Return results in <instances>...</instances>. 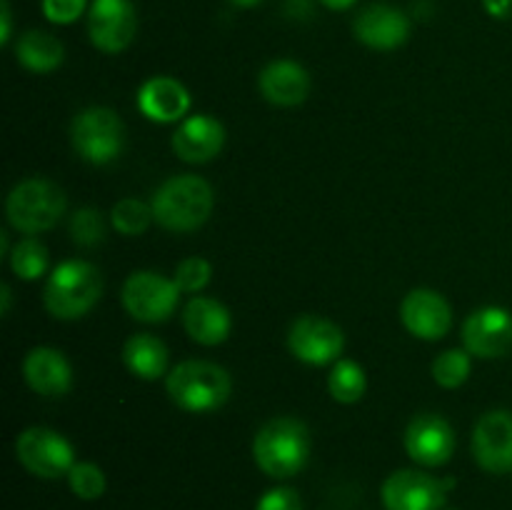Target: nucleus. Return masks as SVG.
<instances>
[{"instance_id": "4468645a", "label": "nucleus", "mask_w": 512, "mask_h": 510, "mask_svg": "<svg viewBox=\"0 0 512 510\" xmlns=\"http://www.w3.org/2000/svg\"><path fill=\"white\" fill-rule=\"evenodd\" d=\"M473 458L495 475L512 473V413L490 410L473 428Z\"/></svg>"}, {"instance_id": "f8f14e48", "label": "nucleus", "mask_w": 512, "mask_h": 510, "mask_svg": "<svg viewBox=\"0 0 512 510\" xmlns=\"http://www.w3.org/2000/svg\"><path fill=\"white\" fill-rule=\"evenodd\" d=\"M463 343L470 355L493 360L512 350V313L498 305H488L468 315L463 323Z\"/></svg>"}, {"instance_id": "e433bc0d", "label": "nucleus", "mask_w": 512, "mask_h": 510, "mask_svg": "<svg viewBox=\"0 0 512 510\" xmlns=\"http://www.w3.org/2000/svg\"><path fill=\"white\" fill-rule=\"evenodd\" d=\"M233 5H238V8H253V5H258L260 0H230Z\"/></svg>"}, {"instance_id": "473e14b6", "label": "nucleus", "mask_w": 512, "mask_h": 510, "mask_svg": "<svg viewBox=\"0 0 512 510\" xmlns=\"http://www.w3.org/2000/svg\"><path fill=\"white\" fill-rule=\"evenodd\" d=\"M483 8L498 20L512 18V0H483Z\"/></svg>"}, {"instance_id": "39448f33", "label": "nucleus", "mask_w": 512, "mask_h": 510, "mask_svg": "<svg viewBox=\"0 0 512 510\" xmlns=\"http://www.w3.org/2000/svg\"><path fill=\"white\" fill-rule=\"evenodd\" d=\"M5 215L15 230L25 235L43 233L65 215V195L45 178L20 180L5 200Z\"/></svg>"}, {"instance_id": "f3484780", "label": "nucleus", "mask_w": 512, "mask_h": 510, "mask_svg": "<svg viewBox=\"0 0 512 510\" xmlns=\"http://www.w3.org/2000/svg\"><path fill=\"white\" fill-rule=\"evenodd\" d=\"M223 145L225 128L213 115H190L173 133V150L185 163H208Z\"/></svg>"}, {"instance_id": "f257e3e1", "label": "nucleus", "mask_w": 512, "mask_h": 510, "mask_svg": "<svg viewBox=\"0 0 512 510\" xmlns=\"http://www.w3.org/2000/svg\"><path fill=\"white\" fill-rule=\"evenodd\" d=\"M253 458L255 465L270 478H293L308 465L310 458L308 425L298 418H288V415L268 420L255 433Z\"/></svg>"}, {"instance_id": "9b49d317", "label": "nucleus", "mask_w": 512, "mask_h": 510, "mask_svg": "<svg viewBox=\"0 0 512 510\" xmlns=\"http://www.w3.org/2000/svg\"><path fill=\"white\" fill-rule=\"evenodd\" d=\"M405 450L410 458L425 468L445 465L455 453V430L443 415L420 413L405 430Z\"/></svg>"}, {"instance_id": "a878e982", "label": "nucleus", "mask_w": 512, "mask_h": 510, "mask_svg": "<svg viewBox=\"0 0 512 510\" xmlns=\"http://www.w3.org/2000/svg\"><path fill=\"white\" fill-rule=\"evenodd\" d=\"M153 220V208L138 198H123L120 203L113 205V213H110L113 228L118 230L120 235H128V238L145 233Z\"/></svg>"}, {"instance_id": "4be33fe9", "label": "nucleus", "mask_w": 512, "mask_h": 510, "mask_svg": "<svg viewBox=\"0 0 512 510\" xmlns=\"http://www.w3.org/2000/svg\"><path fill=\"white\" fill-rule=\"evenodd\" d=\"M168 345L150 333H138L123 345V363L133 375L143 380L163 378L168 370Z\"/></svg>"}, {"instance_id": "cd10ccee", "label": "nucleus", "mask_w": 512, "mask_h": 510, "mask_svg": "<svg viewBox=\"0 0 512 510\" xmlns=\"http://www.w3.org/2000/svg\"><path fill=\"white\" fill-rule=\"evenodd\" d=\"M68 483L80 500H95L105 493V473L95 463H75L68 473Z\"/></svg>"}, {"instance_id": "ddd939ff", "label": "nucleus", "mask_w": 512, "mask_h": 510, "mask_svg": "<svg viewBox=\"0 0 512 510\" xmlns=\"http://www.w3.org/2000/svg\"><path fill=\"white\" fill-rule=\"evenodd\" d=\"M138 30V18L130 0H93L88 15L90 40L103 53L128 48Z\"/></svg>"}, {"instance_id": "c9c22d12", "label": "nucleus", "mask_w": 512, "mask_h": 510, "mask_svg": "<svg viewBox=\"0 0 512 510\" xmlns=\"http://www.w3.org/2000/svg\"><path fill=\"white\" fill-rule=\"evenodd\" d=\"M323 5H328L330 10H348L350 5H355V0H320Z\"/></svg>"}, {"instance_id": "2eb2a0df", "label": "nucleus", "mask_w": 512, "mask_h": 510, "mask_svg": "<svg viewBox=\"0 0 512 510\" xmlns=\"http://www.w3.org/2000/svg\"><path fill=\"white\" fill-rule=\"evenodd\" d=\"M405 330L420 340H440L453 328V310L448 300L430 288H415L400 303Z\"/></svg>"}, {"instance_id": "6ab92c4d", "label": "nucleus", "mask_w": 512, "mask_h": 510, "mask_svg": "<svg viewBox=\"0 0 512 510\" xmlns=\"http://www.w3.org/2000/svg\"><path fill=\"white\" fill-rule=\"evenodd\" d=\"M25 383L45 398H60L73 388V368L55 348H33L23 360Z\"/></svg>"}, {"instance_id": "aec40b11", "label": "nucleus", "mask_w": 512, "mask_h": 510, "mask_svg": "<svg viewBox=\"0 0 512 510\" xmlns=\"http://www.w3.org/2000/svg\"><path fill=\"white\" fill-rule=\"evenodd\" d=\"M260 95L278 108H295L310 95V75L295 60H273L258 78Z\"/></svg>"}, {"instance_id": "72a5a7b5", "label": "nucleus", "mask_w": 512, "mask_h": 510, "mask_svg": "<svg viewBox=\"0 0 512 510\" xmlns=\"http://www.w3.org/2000/svg\"><path fill=\"white\" fill-rule=\"evenodd\" d=\"M10 40V8H8V0L0 3V43H8Z\"/></svg>"}, {"instance_id": "20e7f679", "label": "nucleus", "mask_w": 512, "mask_h": 510, "mask_svg": "<svg viewBox=\"0 0 512 510\" xmlns=\"http://www.w3.org/2000/svg\"><path fill=\"white\" fill-rule=\"evenodd\" d=\"M165 390L185 413H210L228 403L233 380L220 365L208 360H185L170 370Z\"/></svg>"}, {"instance_id": "5701e85b", "label": "nucleus", "mask_w": 512, "mask_h": 510, "mask_svg": "<svg viewBox=\"0 0 512 510\" xmlns=\"http://www.w3.org/2000/svg\"><path fill=\"white\" fill-rule=\"evenodd\" d=\"M63 53V43L45 30H28L15 45L18 63L33 73H53L63 63Z\"/></svg>"}, {"instance_id": "423d86ee", "label": "nucleus", "mask_w": 512, "mask_h": 510, "mask_svg": "<svg viewBox=\"0 0 512 510\" xmlns=\"http://www.w3.org/2000/svg\"><path fill=\"white\" fill-rule=\"evenodd\" d=\"M70 140H73L75 153L93 165L113 163L120 155L125 143V128L118 113L103 105L85 108L75 115L70 125Z\"/></svg>"}, {"instance_id": "f03ea898", "label": "nucleus", "mask_w": 512, "mask_h": 510, "mask_svg": "<svg viewBox=\"0 0 512 510\" xmlns=\"http://www.w3.org/2000/svg\"><path fill=\"white\" fill-rule=\"evenodd\" d=\"M215 195L208 180L200 175H175L168 178L153 195V218L160 228L173 233L198 230L213 213Z\"/></svg>"}, {"instance_id": "1a4fd4ad", "label": "nucleus", "mask_w": 512, "mask_h": 510, "mask_svg": "<svg viewBox=\"0 0 512 510\" xmlns=\"http://www.w3.org/2000/svg\"><path fill=\"white\" fill-rule=\"evenodd\" d=\"M288 348L300 363L328 365L345 348V335L333 320L320 315H300L288 330Z\"/></svg>"}, {"instance_id": "2f4dec72", "label": "nucleus", "mask_w": 512, "mask_h": 510, "mask_svg": "<svg viewBox=\"0 0 512 510\" xmlns=\"http://www.w3.org/2000/svg\"><path fill=\"white\" fill-rule=\"evenodd\" d=\"M255 510H303V500L293 488H273L258 500Z\"/></svg>"}, {"instance_id": "a211bd4d", "label": "nucleus", "mask_w": 512, "mask_h": 510, "mask_svg": "<svg viewBox=\"0 0 512 510\" xmlns=\"http://www.w3.org/2000/svg\"><path fill=\"white\" fill-rule=\"evenodd\" d=\"M138 108L153 123H178L190 110V93L180 80L155 75L138 90Z\"/></svg>"}, {"instance_id": "7c9ffc66", "label": "nucleus", "mask_w": 512, "mask_h": 510, "mask_svg": "<svg viewBox=\"0 0 512 510\" xmlns=\"http://www.w3.org/2000/svg\"><path fill=\"white\" fill-rule=\"evenodd\" d=\"M85 10V0H43V15L55 25H70Z\"/></svg>"}, {"instance_id": "bb28decb", "label": "nucleus", "mask_w": 512, "mask_h": 510, "mask_svg": "<svg viewBox=\"0 0 512 510\" xmlns=\"http://www.w3.org/2000/svg\"><path fill=\"white\" fill-rule=\"evenodd\" d=\"M470 370H473V363H470L468 350L450 348L433 360V378L440 388H460L470 378Z\"/></svg>"}, {"instance_id": "7ed1b4c3", "label": "nucleus", "mask_w": 512, "mask_h": 510, "mask_svg": "<svg viewBox=\"0 0 512 510\" xmlns=\"http://www.w3.org/2000/svg\"><path fill=\"white\" fill-rule=\"evenodd\" d=\"M103 295V278L93 263L65 260L50 273L43 290V303L53 318L78 320L95 308Z\"/></svg>"}, {"instance_id": "c756f323", "label": "nucleus", "mask_w": 512, "mask_h": 510, "mask_svg": "<svg viewBox=\"0 0 512 510\" xmlns=\"http://www.w3.org/2000/svg\"><path fill=\"white\" fill-rule=\"evenodd\" d=\"M210 278H213V268H210L208 260L200 258V255H193V258H185L175 268L173 280L178 283V288L183 293H200L210 283Z\"/></svg>"}, {"instance_id": "c85d7f7f", "label": "nucleus", "mask_w": 512, "mask_h": 510, "mask_svg": "<svg viewBox=\"0 0 512 510\" xmlns=\"http://www.w3.org/2000/svg\"><path fill=\"white\" fill-rule=\"evenodd\" d=\"M70 235H73L75 245L83 248H93V245L103 243L105 238V223L103 215L95 208H83L70 218Z\"/></svg>"}, {"instance_id": "dca6fc26", "label": "nucleus", "mask_w": 512, "mask_h": 510, "mask_svg": "<svg viewBox=\"0 0 512 510\" xmlns=\"http://www.w3.org/2000/svg\"><path fill=\"white\" fill-rule=\"evenodd\" d=\"M355 38L373 50H395L408 40L410 20L398 8L385 3H373L353 20Z\"/></svg>"}, {"instance_id": "6e6552de", "label": "nucleus", "mask_w": 512, "mask_h": 510, "mask_svg": "<svg viewBox=\"0 0 512 510\" xmlns=\"http://www.w3.org/2000/svg\"><path fill=\"white\" fill-rule=\"evenodd\" d=\"M15 455L20 465L35 478L55 480L60 475H68L75 465V450L65 435L58 430L33 425L25 428L15 440Z\"/></svg>"}, {"instance_id": "393cba45", "label": "nucleus", "mask_w": 512, "mask_h": 510, "mask_svg": "<svg viewBox=\"0 0 512 510\" xmlns=\"http://www.w3.org/2000/svg\"><path fill=\"white\" fill-rule=\"evenodd\" d=\"M10 268L20 280H38L48 268V250L40 240L25 238L10 250Z\"/></svg>"}, {"instance_id": "0eeeda50", "label": "nucleus", "mask_w": 512, "mask_h": 510, "mask_svg": "<svg viewBox=\"0 0 512 510\" xmlns=\"http://www.w3.org/2000/svg\"><path fill=\"white\" fill-rule=\"evenodd\" d=\"M183 290L178 283L153 270H135L123 283V308L140 323H165L178 308Z\"/></svg>"}, {"instance_id": "b1692460", "label": "nucleus", "mask_w": 512, "mask_h": 510, "mask_svg": "<svg viewBox=\"0 0 512 510\" xmlns=\"http://www.w3.org/2000/svg\"><path fill=\"white\" fill-rule=\"evenodd\" d=\"M365 388H368V378H365V370L355 360H338L333 365L328 375V390L333 400L343 405H353L363 398Z\"/></svg>"}, {"instance_id": "412c9836", "label": "nucleus", "mask_w": 512, "mask_h": 510, "mask_svg": "<svg viewBox=\"0 0 512 510\" xmlns=\"http://www.w3.org/2000/svg\"><path fill=\"white\" fill-rule=\"evenodd\" d=\"M183 328L190 335V340L210 348V345H220L228 340L233 318L220 300L195 295L183 308Z\"/></svg>"}, {"instance_id": "f704fd0d", "label": "nucleus", "mask_w": 512, "mask_h": 510, "mask_svg": "<svg viewBox=\"0 0 512 510\" xmlns=\"http://www.w3.org/2000/svg\"><path fill=\"white\" fill-rule=\"evenodd\" d=\"M0 298H3V310H0V313L8 315L10 313V300H13V293H10V285L8 283L0 285Z\"/></svg>"}, {"instance_id": "9d476101", "label": "nucleus", "mask_w": 512, "mask_h": 510, "mask_svg": "<svg viewBox=\"0 0 512 510\" xmlns=\"http://www.w3.org/2000/svg\"><path fill=\"white\" fill-rule=\"evenodd\" d=\"M445 488L448 485L423 470H395L383 483L380 498L385 510H440Z\"/></svg>"}]
</instances>
